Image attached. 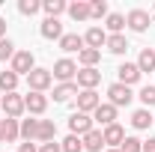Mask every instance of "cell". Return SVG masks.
<instances>
[{
    "label": "cell",
    "mask_w": 155,
    "mask_h": 152,
    "mask_svg": "<svg viewBox=\"0 0 155 152\" xmlns=\"http://www.w3.org/2000/svg\"><path fill=\"white\" fill-rule=\"evenodd\" d=\"M152 122H155V119H152V114H149L146 107H140V111H134V114H131V125H134L137 131H143V128H149Z\"/></svg>",
    "instance_id": "obj_21"
},
{
    "label": "cell",
    "mask_w": 155,
    "mask_h": 152,
    "mask_svg": "<svg viewBox=\"0 0 155 152\" xmlns=\"http://www.w3.org/2000/svg\"><path fill=\"white\" fill-rule=\"evenodd\" d=\"M54 137H57V125H54V119H39L36 140H42V143H51Z\"/></svg>",
    "instance_id": "obj_16"
},
{
    "label": "cell",
    "mask_w": 155,
    "mask_h": 152,
    "mask_svg": "<svg viewBox=\"0 0 155 152\" xmlns=\"http://www.w3.org/2000/svg\"><path fill=\"white\" fill-rule=\"evenodd\" d=\"M60 149L63 152H84V140H81L78 134H69V137L60 143Z\"/></svg>",
    "instance_id": "obj_29"
},
{
    "label": "cell",
    "mask_w": 155,
    "mask_h": 152,
    "mask_svg": "<svg viewBox=\"0 0 155 152\" xmlns=\"http://www.w3.org/2000/svg\"><path fill=\"white\" fill-rule=\"evenodd\" d=\"M140 101H143L146 107H152L155 104V87H143V90H140Z\"/></svg>",
    "instance_id": "obj_35"
},
{
    "label": "cell",
    "mask_w": 155,
    "mask_h": 152,
    "mask_svg": "<svg viewBox=\"0 0 155 152\" xmlns=\"http://www.w3.org/2000/svg\"><path fill=\"white\" fill-rule=\"evenodd\" d=\"M39 33L45 39H63V24H60V18H45L42 27H39Z\"/></svg>",
    "instance_id": "obj_15"
},
{
    "label": "cell",
    "mask_w": 155,
    "mask_h": 152,
    "mask_svg": "<svg viewBox=\"0 0 155 152\" xmlns=\"http://www.w3.org/2000/svg\"><path fill=\"white\" fill-rule=\"evenodd\" d=\"M0 125H3V140H6V143H12V140L21 137V122L18 119H9V116H6V119H0Z\"/></svg>",
    "instance_id": "obj_18"
},
{
    "label": "cell",
    "mask_w": 155,
    "mask_h": 152,
    "mask_svg": "<svg viewBox=\"0 0 155 152\" xmlns=\"http://www.w3.org/2000/svg\"><path fill=\"white\" fill-rule=\"evenodd\" d=\"M137 69H140V75H143V72H155V51L152 48H143V51H140Z\"/></svg>",
    "instance_id": "obj_20"
},
{
    "label": "cell",
    "mask_w": 155,
    "mask_h": 152,
    "mask_svg": "<svg viewBox=\"0 0 155 152\" xmlns=\"http://www.w3.org/2000/svg\"><path fill=\"white\" fill-rule=\"evenodd\" d=\"M60 48H63V51H69V54H72V51H78V54H81L87 45H84V36H78V33H63Z\"/></svg>",
    "instance_id": "obj_17"
},
{
    "label": "cell",
    "mask_w": 155,
    "mask_h": 152,
    "mask_svg": "<svg viewBox=\"0 0 155 152\" xmlns=\"http://www.w3.org/2000/svg\"><path fill=\"white\" fill-rule=\"evenodd\" d=\"M72 95H78V84L75 81H69V84H60V87H54V101H69Z\"/></svg>",
    "instance_id": "obj_19"
},
{
    "label": "cell",
    "mask_w": 155,
    "mask_h": 152,
    "mask_svg": "<svg viewBox=\"0 0 155 152\" xmlns=\"http://www.w3.org/2000/svg\"><path fill=\"white\" fill-rule=\"evenodd\" d=\"M98 60H101V51H93V48H84V51L78 54V63H81L84 69H96Z\"/></svg>",
    "instance_id": "obj_26"
},
{
    "label": "cell",
    "mask_w": 155,
    "mask_h": 152,
    "mask_svg": "<svg viewBox=\"0 0 155 152\" xmlns=\"http://www.w3.org/2000/svg\"><path fill=\"white\" fill-rule=\"evenodd\" d=\"M51 81H54L51 69H33V72L27 75V84H30V93H45V90L51 87Z\"/></svg>",
    "instance_id": "obj_3"
},
{
    "label": "cell",
    "mask_w": 155,
    "mask_h": 152,
    "mask_svg": "<svg viewBox=\"0 0 155 152\" xmlns=\"http://www.w3.org/2000/svg\"><path fill=\"white\" fill-rule=\"evenodd\" d=\"M0 143H3V125H0Z\"/></svg>",
    "instance_id": "obj_40"
},
{
    "label": "cell",
    "mask_w": 155,
    "mask_h": 152,
    "mask_svg": "<svg viewBox=\"0 0 155 152\" xmlns=\"http://www.w3.org/2000/svg\"><path fill=\"white\" fill-rule=\"evenodd\" d=\"M101 140H104V146H110V149H119V146H122V140H125V131H122V125H119V122L107 125V128L101 131Z\"/></svg>",
    "instance_id": "obj_11"
},
{
    "label": "cell",
    "mask_w": 155,
    "mask_h": 152,
    "mask_svg": "<svg viewBox=\"0 0 155 152\" xmlns=\"http://www.w3.org/2000/svg\"><path fill=\"white\" fill-rule=\"evenodd\" d=\"M84 45L93 48V51H101V45H107V33H104L101 27H90V30L84 33Z\"/></svg>",
    "instance_id": "obj_12"
},
{
    "label": "cell",
    "mask_w": 155,
    "mask_h": 152,
    "mask_svg": "<svg viewBox=\"0 0 155 152\" xmlns=\"http://www.w3.org/2000/svg\"><path fill=\"white\" fill-rule=\"evenodd\" d=\"M42 9L48 12V18H60L63 12H69V3H66V0H45Z\"/></svg>",
    "instance_id": "obj_23"
},
{
    "label": "cell",
    "mask_w": 155,
    "mask_h": 152,
    "mask_svg": "<svg viewBox=\"0 0 155 152\" xmlns=\"http://www.w3.org/2000/svg\"><path fill=\"white\" fill-rule=\"evenodd\" d=\"M107 15V3L104 0H93L90 3V18H104Z\"/></svg>",
    "instance_id": "obj_33"
},
{
    "label": "cell",
    "mask_w": 155,
    "mask_h": 152,
    "mask_svg": "<svg viewBox=\"0 0 155 152\" xmlns=\"http://www.w3.org/2000/svg\"><path fill=\"white\" fill-rule=\"evenodd\" d=\"M93 122H101L104 128H107V125H114V122H116V107L110 104V101L98 104V107H96V114H93Z\"/></svg>",
    "instance_id": "obj_13"
},
{
    "label": "cell",
    "mask_w": 155,
    "mask_h": 152,
    "mask_svg": "<svg viewBox=\"0 0 155 152\" xmlns=\"http://www.w3.org/2000/svg\"><path fill=\"white\" fill-rule=\"evenodd\" d=\"M69 15H72L75 21H87V18H90V3H87V0L69 3Z\"/></svg>",
    "instance_id": "obj_24"
},
{
    "label": "cell",
    "mask_w": 155,
    "mask_h": 152,
    "mask_svg": "<svg viewBox=\"0 0 155 152\" xmlns=\"http://www.w3.org/2000/svg\"><path fill=\"white\" fill-rule=\"evenodd\" d=\"M75 84L81 90H96L98 84H101V72H98V69H78Z\"/></svg>",
    "instance_id": "obj_6"
},
{
    "label": "cell",
    "mask_w": 155,
    "mask_h": 152,
    "mask_svg": "<svg viewBox=\"0 0 155 152\" xmlns=\"http://www.w3.org/2000/svg\"><path fill=\"white\" fill-rule=\"evenodd\" d=\"M18 152H39V149L33 146V143H30V140H24V143L18 146Z\"/></svg>",
    "instance_id": "obj_37"
},
{
    "label": "cell",
    "mask_w": 155,
    "mask_h": 152,
    "mask_svg": "<svg viewBox=\"0 0 155 152\" xmlns=\"http://www.w3.org/2000/svg\"><path fill=\"white\" fill-rule=\"evenodd\" d=\"M116 75H119V84L131 87V84L140 81V69H137V63H122V66L116 69Z\"/></svg>",
    "instance_id": "obj_14"
},
{
    "label": "cell",
    "mask_w": 155,
    "mask_h": 152,
    "mask_svg": "<svg viewBox=\"0 0 155 152\" xmlns=\"http://www.w3.org/2000/svg\"><path fill=\"white\" fill-rule=\"evenodd\" d=\"M36 128H39V119H21V137L24 140H36Z\"/></svg>",
    "instance_id": "obj_30"
},
{
    "label": "cell",
    "mask_w": 155,
    "mask_h": 152,
    "mask_svg": "<svg viewBox=\"0 0 155 152\" xmlns=\"http://www.w3.org/2000/svg\"><path fill=\"white\" fill-rule=\"evenodd\" d=\"M107 98H110V104L114 107H128L131 104V98H134V93H131V87H125V84H110L107 87Z\"/></svg>",
    "instance_id": "obj_1"
},
{
    "label": "cell",
    "mask_w": 155,
    "mask_h": 152,
    "mask_svg": "<svg viewBox=\"0 0 155 152\" xmlns=\"http://www.w3.org/2000/svg\"><path fill=\"white\" fill-rule=\"evenodd\" d=\"M12 57H15V45L9 39H0V63L3 60H12Z\"/></svg>",
    "instance_id": "obj_34"
},
{
    "label": "cell",
    "mask_w": 155,
    "mask_h": 152,
    "mask_svg": "<svg viewBox=\"0 0 155 152\" xmlns=\"http://www.w3.org/2000/svg\"><path fill=\"white\" fill-rule=\"evenodd\" d=\"M98 104H101V98L96 95V90H81L78 93V114H96Z\"/></svg>",
    "instance_id": "obj_8"
},
{
    "label": "cell",
    "mask_w": 155,
    "mask_h": 152,
    "mask_svg": "<svg viewBox=\"0 0 155 152\" xmlns=\"http://www.w3.org/2000/svg\"><path fill=\"white\" fill-rule=\"evenodd\" d=\"M107 152H119V149H107Z\"/></svg>",
    "instance_id": "obj_41"
},
{
    "label": "cell",
    "mask_w": 155,
    "mask_h": 152,
    "mask_svg": "<svg viewBox=\"0 0 155 152\" xmlns=\"http://www.w3.org/2000/svg\"><path fill=\"white\" fill-rule=\"evenodd\" d=\"M36 69V57H33V51H15V57H12V72L15 75H30Z\"/></svg>",
    "instance_id": "obj_4"
},
{
    "label": "cell",
    "mask_w": 155,
    "mask_h": 152,
    "mask_svg": "<svg viewBox=\"0 0 155 152\" xmlns=\"http://www.w3.org/2000/svg\"><path fill=\"white\" fill-rule=\"evenodd\" d=\"M143 152H155V137H149V140L143 143Z\"/></svg>",
    "instance_id": "obj_38"
},
{
    "label": "cell",
    "mask_w": 155,
    "mask_h": 152,
    "mask_svg": "<svg viewBox=\"0 0 155 152\" xmlns=\"http://www.w3.org/2000/svg\"><path fill=\"white\" fill-rule=\"evenodd\" d=\"M119 152H143V140H137V137H125L122 146H119Z\"/></svg>",
    "instance_id": "obj_32"
},
{
    "label": "cell",
    "mask_w": 155,
    "mask_h": 152,
    "mask_svg": "<svg viewBox=\"0 0 155 152\" xmlns=\"http://www.w3.org/2000/svg\"><path fill=\"white\" fill-rule=\"evenodd\" d=\"M110 54H125L128 51V39L122 36V33H116V36H107V45H104Z\"/></svg>",
    "instance_id": "obj_25"
},
{
    "label": "cell",
    "mask_w": 155,
    "mask_h": 152,
    "mask_svg": "<svg viewBox=\"0 0 155 152\" xmlns=\"http://www.w3.org/2000/svg\"><path fill=\"white\" fill-rule=\"evenodd\" d=\"M24 107H27L30 114L42 116L45 111H48V95H45V93H27V95H24Z\"/></svg>",
    "instance_id": "obj_10"
},
{
    "label": "cell",
    "mask_w": 155,
    "mask_h": 152,
    "mask_svg": "<svg viewBox=\"0 0 155 152\" xmlns=\"http://www.w3.org/2000/svg\"><path fill=\"white\" fill-rule=\"evenodd\" d=\"M0 39H6V21L0 18Z\"/></svg>",
    "instance_id": "obj_39"
},
{
    "label": "cell",
    "mask_w": 155,
    "mask_h": 152,
    "mask_svg": "<svg viewBox=\"0 0 155 152\" xmlns=\"http://www.w3.org/2000/svg\"><path fill=\"white\" fill-rule=\"evenodd\" d=\"M69 131L72 134H78V137H84V134H90L93 131V116L90 114H72L69 116Z\"/></svg>",
    "instance_id": "obj_5"
},
{
    "label": "cell",
    "mask_w": 155,
    "mask_h": 152,
    "mask_svg": "<svg viewBox=\"0 0 155 152\" xmlns=\"http://www.w3.org/2000/svg\"><path fill=\"white\" fill-rule=\"evenodd\" d=\"M107 30H110V36H116V33H122V27H125V18L119 15V12H107V24H104Z\"/></svg>",
    "instance_id": "obj_28"
},
{
    "label": "cell",
    "mask_w": 155,
    "mask_h": 152,
    "mask_svg": "<svg viewBox=\"0 0 155 152\" xmlns=\"http://www.w3.org/2000/svg\"><path fill=\"white\" fill-rule=\"evenodd\" d=\"M149 21H152L149 12H143V9H131V12L125 15V24H128L134 33H146V30H149Z\"/></svg>",
    "instance_id": "obj_9"
},
{
    "label": "cell",
    "mask_w": 155,
    "mask_h": 152,
    "mask_svg": "<svg viewBox=\"0 0 155 152\" xmlns=\"http://www.w3.org/2000/svg\"><path fill=\"white\" fill-rule=\"evenodd\" d=\"M39 152H63V149H60L57 140H51V143H42V146H39Z\"/></svg>",
    "instance_id": "obj_36"
},
{
    "label": "cell",
    "mask_w": 155,
    "mask_h": 152,
    "mask_svg": "<svg viewBox=\"0 0 155 152\" xmlns=\"http://www.w3.org/2000/svg\"><path fill=\"white\" fill-rule=\"evenodd\" d=\"M81 140H84V149H87V152H101V146H104V140H101V131H96V128H93L90 134H84Z\"/></svg>",
    "instance_id": "obj_22"
},
{
    "label": "cell",
    "mask_w": 155,
    "mask_h": 152,
    "mask_svg": "<svg viewBox=\"0 0 155 152\" xmlns=\"http://www.w3.org/2000/svg\"><path fill=\"white\" fill-rule=\"evenodd\" d=\"M39 9H42L39 0H21V3H18V12H21V15H36Z\"/></svg>",
    "instance_id": "obj_31"
},
{
    "label": "cell",
    "mask_w": 155,
    "mask_h": 152,
    "mask_svg": "<svg viewBox=\"0 0 155 152\" xmlns=\"http://www.w3.org/2000/svg\"><path fill=\"white\" fill-rule=\"evenodd\" d=\"M15 87H18V75L9 69V72H0V90L3 93H15Z\"/></svg>",
    "instance_id": "obj_27"
},
{
    "label": "cell",
    "mask_w": 155,
    "mask_h": 152,
    "mask_svg": "<svg viewBox=\"0 0 155 152\" xmlns=\"http://www.w3.org/2000/svg\"><path fill=\"white\" fill-rule=\"evenodd\" d=\"M51 75L57 78L60 84H69V81L78 75V63H72V60H57L54 69H51Z\"/></svg>",
    "instance_id": "obj_7"
},
{
    "label": "cell",
    "mask_w": 155,
    "mask_h": 152,
    "mask_svg": "<svg viewBox=\"0 0 155 152\" xmlns=\"http://www.w3.org/2000/svg\"><path fill=\"white\" fill-rule=\"evenodd\" d=\"M0 107H3V114L9 116V119H18L27 107H24V95L18 93H6L3 98H0Z\"/></svg>",
    "instance_id": "obj_2"
}]
</instances>
